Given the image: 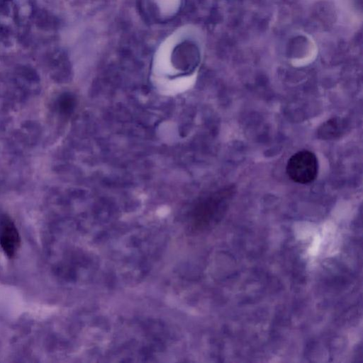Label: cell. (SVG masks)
<instances>
[{"label": "cell", "mask_w": 363, "mask_h": 363, "mask_svg": "<svg viewBox=\"0 0 363 363\" xmlns=\"http://www.w3.org/2000/svg\"><path fill=\"white\" fill-rule=\"evenodd\" d=\"M0 245L9 258H12L16 255L21 245L18 229L6 215L0 216Z\"/></svg>", "instance_id": "cell-2"}, {"label": "cell", "mask_w": 363, "mask_h": 363, "mask_svg": "<svg viewBox=\"0 0 363 363\" xmlns=\"http://www.w3.org/2000/svg\"><path fill=\"white\" fill-rule=\"evenodd\" d=\"M346 128L342 118H333L322 124L318 130V136L323 140H332L341 136Z\"/></svg>", "instance_id": "cell-3"}, {"label": "cell", "mask_w": 363, "mask_h": 363, "mask_svg": "<svg viewBox=\"0 0 363 363\" xmlns=\"http://www.w3.org/2000/svg\"><path fill=\"white\" fill-rule=\"evenodd\" d=\"M286 170L289 177L294 182L303 184L311 183L318 175L317 157L308 150L297 152L289 159Z\"/></svg>", "instance_id": "cell-1"}]
</instances>
